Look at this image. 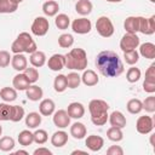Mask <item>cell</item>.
<instances>
[{
	"label": "cell",
	"mask_w": 155,
	"mask_h": 155,
	"mask_svg": "<svg viewBox=\"0 0 155 155\" xmlns=\"http://www.w3.org/2000/svg\"><path fill=\"white\" fill-rule=\"evenodd\" d=\"M96 65L99 73L107 78H115L122 74L124 64L120 59L119 54L114 51H102L97 54Z\"/></svg>",
	"instance_id": "cell-1"
},
{
	"label": "cell",
	"mask_w": 155,
	"mask_h": 155,
	"mask_svg": "<svg viewBox=\"0 0 155 155\" xmlns=\"http://www.w3.org/2000/svg\"><path fill=\"white\" fill-rule=\"evenodd\" d=\"M108 109L109 104L103 99H92L88 104V110L91 113V121L96 126H103L108 121Z\"/></svg>",
	"instance_id": "cell-2"
},
{
	"label": "cell",
	"mask_w": 155,
	"mask_h": 155,
	"mask_svg": "<svg viewBox=\"0 0 155 155\" xmlns=\"http://www.w3.org/2000/svg\"><path fill=\"white\" fill-rule=\"evenodd\" d=\"M65 57V67L73 70H85L87 67V54L84 48L76 47L69 51Z\"/></svg>",
	"instance_id": "cell-3"
},
{
	"label": "cell",
	"mask_w": 155,
	"mask_h": 155,
	"mask_svg": "<svg viewBox=\"0 0 155 155\" xmlns=\"http://www.w3.org/2000/svg\"><path fill=\"white\" fill-rule=\"evenodd\" d=\"M36 50L38 46L35 41L27 31L21 33L11 45V51L13 53H33Z\"/></svg>",
	"instance_id": "cell-4"
},
{
	"label": "cell",
	"mask_w": 155,
	"mask_h": 155,
	"mask_svg": "<svg viewBox=\"0 0 155 155\" xmlns=\"http://www.w3.org/2000/svg\"><path fill=\"white\" fill-rule=\"evenodd\" d=\"M96 29L98 34L103 38H110L114 34V25L109 17L102 16L96 22Z\"/></svg>",
	"instance_id": "cell-5"
},
{
	"label": "cell",
	"mask_w": 155,
	"mask_h": 155,
	"mask_svg": "<svg viewBox=\"0 0 155 155\" xmlns=\"http://www.w3.org/2000/svg\"><path fill=\"white\" fill-rule=\"evenodd\" d=\"M50 29V23L46 17H36L31 24V33L36 36H44Z\"/></svg>",
	"instance_id": "cell-6"
},
{
	"label": "cell",
	"mask_w": 155,
	"mask_h": 155,
	"mask_svg": "<svg viewBox=\"0 0 155 155\" xmlns=\"http://www.w3.org/2000/svg\"><path fill=\"white\" fill-rule=\"evenodd\" d=\"M138 46H139V38L136 34L126 33L120 40V48L124 52L131 51V50H136Z\"/></svg>",
	"instance_id": "cell-7"
},
{
	"label": "cell",
	"mask_w": 155,
	"mask_h": 155,
	"mask_svg": "<svg viewBox=\"0 0 155 155\" xmlns=\"http://www.w3.org/2000/svg\"><path fill=\"white\" fill-rule=\"evenodd\" d=\"M71 29L76 34H87L92 29V23L90 19H87L85 17L76 18L71 23Z\"/></svg>",
	"instance_id": "cell-8"
},
{
	"label": "cell",
	"mask_w": 155,
	"mask_h": 155,
	"mask_svg": "<svg viewBox=\"0 0 155 155\" xmlns=\"http://www.w3.org/2000/svg\"><path fill=\"white\" fill-rule=\"evenodd\" d=\"M136 128L137 131L140 133V134H148L153 131L154 128V122H153V119L148 115H143V116H139L137 122H136Z\"/></svg>",
	"instance_id": "cell-9"
},
{
	"label": "cell",
	"mask_w": 155,
	"mask_h": 155,
	"mask_svg": "<svg viewBox=\"0 0 155 155\" xmlns=\"http://www.w3.org/2000/svg\"><path fill=\"white\" fill-rule=\"evenodd\" d=\"M138 31H140L144 35H151L155 33V16H151L149 18H144V17H139V29Z\"/></svg>",
	"instance_id": "cell-10"
},
{
	"label": "cell",
	"mask_w": 155,
	"mask_h": 155,
	"mask_svg": "<svg viewBox=\"0 0 155 155\" xmlns=\"http://www.w3.org/2000/svg\"><path fill=\"white\" fill-rule=\"evenodd\" d=\"M53 124L58 128H65L70 125V116L68 115L67 110L59 109L53 114Z\"/></svg>",
	"instance_id": "cell-11"
},
{
	"label": "cell",
	"mask_w": 155,
	"mask_h": 155,
	"mask_svg": "<svg viewBox=\"0 0 155 155\" xmlns=\"http://www.w3.org/2000/svg\"><path fill=\"white\" fill-rule=\"evenodd\" d=\"M47 65H48V68H50L51 70H53V71L62 70V69L65 67V57H64V54H61V53H54V54H52V56L48 58Z\"/></svg>",
	"instance_id": "cell-12"
},
{
	"label": "cell",
	"mask_w": 155,
	"mask_h": 155,
	"mask_svg": "<svg viewBox=\"0 0 155 155\" xmlns=\"http://www.w3.org/2000/svg\"><path fill=\"white\" fill-rule=\"evenodd\" d=\"M86 147L91 150V151H99L103 145H104V139L101 136H96V134H91L86 138L85 140Z\"/></svg>",
	"instance_id": "cell-13"
},
{
	"label": "cell",
	"mask_w": 155,
	"mask_h": 155,
	"mask_svg": "<svg viewBox=\"0 0 155 155\" xmlns=\"http://www.w3.org/2000/svg\"><path fill=\"white\" fill-rule=\"evenodd\" d=\"M67 113L68 115L70 116V119H81L85 114V108L81 103L79 102H73L68 105V109H67Z\"/></svg>",
	"instance_id": "cell-14"
},
{
	"label": "cell",
	"mask_w": 155,
	"mask_h": 155,
	"mask_svg": "<svg viewBox=\"0 0 155 155\" xmlns=\"http://www.w3.org/2000/svg\"><path fill=\"white\" fill-rule=\"evenodd\" d=\"M11 65H12V68L15 70L23 71L28 65L27 57L23 53H15V56L11 58Z\"/></svg>",
	"instance_id": "cell-15"
},
{
	"label": "cell",
	"mask_w": 155,
	"mask_h": 155,
	"mask_svg": "<svg viewBox=\"0 0 155 155\" xmlns=\"http://www.w3.org/2000/svg\"><path fill=\"white\" fill-rule=\"evenodd\" d=\"M109 122L111 126H115V127H119V128H124L126 126V117L124 116V114L119 110H115L113 111L109 117H108Z\"/></svg>",
	"instance_id": "cell-16"
},
{
	"label": "cell",
	"mask_w": 155,
	"mask_h": 155,
	"mask_svg": "<svg viewBox=\"0 0 155 155\" xmlns=\"http://www.w3.org/2000/svg\"><path fill=\"white\" fill-rule=\"evenodd\" d=\"M54 108H56L54 102H53L52 99H50V98L42 99V101L40 102V104H39V111H40V114L44 115V116H50V115H52V114L54 113Z\"/></svg>",
	"instance_id": "cell-17"
},
{
	"label": "cell",
	"mask_w": 155,
	"mask_h": 155,
	"mask_svg": "<svg viewBox=\"0 0 155 155\" xmlns=\"http://www.w3.org/2000/svg\"><path fill=\"white\" fill-rule=\"evenodd\" d=\"M12 85L18 91H25L30 86V82H29V80L25 78V75L23 73L22 74L19 73V74L15 75L13 80H12Z\"/></svg>",
	"instance_id": "cell-18"
},
{
	"label": "cell",
	"mask_w": 155,
	"mask_h": 155,
	"mask_svg": "<svg viewBox=\"0 0 155 155\" xmlns=\"http://www.w3.org/2000/svg\"><path fill=\"white\" fill-rule=\"evenodd\" d=\"M68 142V133L64 131H57L51 137V144L56 148H62Z\"/></svg>",
	"instance_id": "cell-19"
},
{
	"label": "cell",
	"mask_w": 155,
	"mask_h": 155,
	"mask_svg": "<svg viewBox=\"0 0 155 155\" xmlns=\"http://www.w3.org/2000/svg\"><path fill=\"white\" fill-rule=\"evenodd\" d=\"M124 28L127 33H132L136 34L139 29V17L136 16H130L125 19L124 22Z\"/></svg>",
	"instance_id": "cell-20"
},
{
	"label": "cell",
	"mask_w": 155,
	"mask_h": 155,
	"mask_svg": "<svg viewBox=\"0 0 155 155\" xmlns=\"http://www.w3.org/2000/svg\"><path fill=\"white\" fill-rule=\"evenodd\" d=\"M25 94H27V98L29 101H33V102H38L39 99L42 98V94H44V91L41 87L36 86V85H30L27 90H25Z\"/></svg>",
	"instance_id": "cell-21"
},
{
	"label": "cell",
	"mask_w": 155,
	"mask_h": 155,
	"mask_svg": "<svg viewBox=\"0 0 155 155\" xmlns=\"http://www.w3.org/2000/svg\"><path fill=\"white\" fill-rule=\"evenodd\" d=\"M29 61H30V64L35 68H40L42 67L45 63H46V54L42 52V51H34L33 53H30V57H29Z\"/></svg>",
	"instance_id": "cell-22"
},
{
	"label": "cell",
	"mask_w": 155,
	"mask_h": 155,
	"mask_svg": "<svg viewBox=\"0 0 155 155\" xmlns=\"http://www.w3.org/2000/svg\"><path fill=\"white\" fill-rule=\"evenodd\" d=\"M81 81H82L84 85H86V86H94V85L98 84L99 78H98V75L96 74V71H93V70H91V69H87V70L84 71V74H82V76H81Z\"/></svg>",
	"instance_id": "cell-23"
},
{
	"label": "cell",
	"mask_w": 155,
	"mask_h": 155,
	"mask_svg": "<svg viewBox=\"0 0 155 155\" xmlns=\"http://www.w3.org/2000/svg\"><path fill=\"white\" fill-rule=\"evenodd\" d=\"M87 133L86 126L82 122H74L70 126V134L75 138V139H82Z\"/></svg>",
	"instance_id": "cell-24"
},
{
	"label": "cell",
	"mask_w": 155,
	"mask_h": 155,
	"mask_svg": "<svg viewBox=\"0 0 155 155\" xmlns=\"http://www.w3.org/2000/svg\"><path fill=\"white\" fill-rule=\"evenodd\" d=\"M58 10H59V5L57 1L54 0H47L46 2H44L42 5V12L48 16V17H53L58 13Z\"/></svg>",
	"instance_id": "cell-25"
},
{
	"label": "cell",
	"mask_w": 155,
	"mask_h": 155,
	"mask_svg": "<svg viewBox=\"0 0 155 155\" xmlns=\"http://www.w3.org/2000/svg\"><path fill=\"white\" fill-rule=\"evenodd\" d=\"M139 53L144 58L154 59L155 58V45L153 42H144L139 47Z\"/></svg>",
	"instance_id": "cell-26"
},
{
	"label": "cell",
	"mask_w": 155,
	"mask_h": 155,
	"mask_svg": "<svg viewBox=\"0 0 155 155\" xmlns=\"http://www.w3.org/2000/svg\"><path fill=\"white\" fill-rule=\"evenodd\" d=\"M75 11L81 16H87L92 11V2L90 0H79L75 5Z\"/></svg>",
	"instance_id": "cell-27"
},
{
	"label": "cell",
	"mask_w": 155,
	"mask_h": 155,
	"mask_svg": "<svg viewBox=\"0 0 155 155\" xmlns=\"http://www.w3.org/2000/svg\"><path fill=\"white\" fill-rule=\"evenodd\" d=\"M41 124V115L39 113L31 111L25 116V126L28 128H36Z\"/></svg>",
	"instance_id": "cell-28"
},
{
	"label": "cell",
	"mask_w": 155,
	"mask_h": 155,
	"mask_svg": "<svg viewBox=\"0 0 155 155\" xmlns=\"http://www.w3.org/2000/svg\"><path fill=\"white\" fill-rule=\"evenodd\" d=\"M0 97L5 102H13L17 98V90L15 87H4L0 90Z\"/></svg>",
	"instance_id": "cell-29"
},
{
	"label": "cell",
	"mask_w": 155,
	"mask_h": 155,
	"mask_svg": "<svg viewBox=\"0 0 155 155\" xmlns=\"http://www.w3.org/2000/svg\"><path fill=\"white\" fill-rule=\"evenodd\" d=\"M128 113L131 114H139L142 110H143V105H142V101L138 99V98H132L127 102V105H126Z\"/></svg>",
	"instance_id": "cell-30"
},
{
	"label": "cell",
	"mask_w": 155,
	"mask_h": 155,
	"mask_svg": "<svg viewBox=\"0 0 155 155\" xmlns=\"http://www.w3.org/2000/svg\"><path fill=\"white\" fill-rule=\"evenodd\" d=\"M18 142H19V144L23 145V147L30 145V144L34 142L33 133H31L29 130H23V131H21L19 134H18Z\"/></svg>",
	"instance_id": "cell-31"
},
{
	"label": "cell",
	"mask_w": 155,
	"mask_h": 155,
	"mask_svg": "<svg viewBox=\"0 0 155 155\" xmlns=\"http://www.w3.org/2000/svg\"><path fill=\"white\" fill-rule=\"evenodd\" d=\"M53 87H54V91L61 93V92H64L67 90V78L65 75L63 74H59L54 78V81H53Z\"/></svg>",
	"instance_id": "cell-32"
},
{
	"label": "cell",
	"mask_w": 155,
	"mask_h": 155,
	"mask_svg": "<svg viewBox=\"0 0 155 155\" xmlns=\"http://www.w3.org/2000/svg\"><path fill=\"white\" fill-rule=\"evenodd\" d=\"M18 8V4L11 0H0V13H13Z\"/></svg>",
	"instance_id": "cell-33"
},
{
	"label": "cell",
	"mask_w": 155,
	"mask_h": 155,
	"mask_svg": "<svg viewBox=\"0 0 155 155\" xmlns=\"http://www.w3.org/2000/svg\"><path fill=\"white\" fill-rule=\"evenodd\" d=\"M107 137H108L110 140H113V142H120V140H122V138H124V133H122L121 128L115 127V126H111V127L107 131Z\"/></svg>",
	"instance_id": "cell-34"
},
{
	"label": "cell",
	"mask_w": 155,
	"mask_h": 155,
	"mask_svg": "<svg viewBox=\"0 0 155 155\" xmlns=\"http://www.w3.org/2000/svg\"><path fill=\"white\" fill-rule=\"evenodd\" d=\"M65 78H67V86L69 88H76V87H79V85L81 82V76L78 73L71 71L68 75H65Z\"/></svg>",
	"instance_id": "cell-35"
},
{
	"label": "cell",
	"mask_w": 155,
	"mask_h": 155,
	"mask_svg": "<svg viewBox=\"0 0 155 155\" xmlns=\"http://www.w3.org/2000/svg\"><path fill=\"white\" fill-rule=\"evenodd\" d=\"M54 24H56V27H57L58 29L64 30V29H67V28L69 27L70 19H69V17H68L65 13H59V15L56 17V19H54Z\"/></svg>",
	"instance_id": "cell-36"
},
{
	"label": "cell",
	"mask_w": 155,
	"mask_h": 155,
	"mask_svg": "<svg viewBox=\"0 0 155 155\" xmlns=\"http://www.w3.org/2000/svg\"><path fill=\"white\" fill-rule=\"evenodd\" d=\"M24 117V109L21 105H12L11 108V120L13 122H18Z\"/></svg>",
	"instance_id": "cell-37"
},
{
	"label": "cell",
	"mask_w": 155,
	"mask_h": 155,
	"mask_svg": "<svg viewBox=\"0 0 155 155\" xmlns=\"http://www.w3.org/2000/svg\"><path fill=\"white\" fill-rule=\"evenodd\" d=\"M140 75H142L140 69H139V68H136V67H132V68H130V69L127 70V73H126V79H127L128 82L133 84V82H137V81L140 79Z\"/></svg>",
	"instance_id": "cell-38"
},
{
	"label": "cell",
	"mask_w": 155,
	"mask_h": 155,
	"mask_svg": "<svg viewBox=\"0 0 155 155\" xmlns=\"http://www.w3.org/2000/svg\"><path fill=\"white\" fill-rule=\"evenodd\" d=\"M13 148H15V139L12 137L0 138V150L1 151H11Z\"/></svg>",
	"instance_id": "cell-39"
},
{
	"label": "cell",
	"mask_w": 155,
	"mask_h": 155,
	"mask_svg": "<svg viewBox=\"0 0 155 155\" xmlns=\"http://www.w3.org/2000/svg\"><path fill=\"white\" fill-rule=\"evenodd\" d=\"M11 108L12 105L7 103H0V121L11 120Z\"/></svg>",
	"instance_id": "cell-40"
},
{
	"label": "cell",
	"mask_w": 155,
	"mask_h": 155,
	"mask_svg": "<svg viewBox=\"0 0 155 155\" xmlns=\"http://www.w3.org/2000/svg\"><path fill=\"white\" fill-rule=\"evenodd\" d=\"M124 58H125V62L130 65H133L138 62L139 59V53L136 51V50H131V51H126L124 52Z\"/></svg>",
	"instance_id": "cell-41"
},
{
	"label": "cell",
	"mask_w": 155,
	"mask_h": 155,
	"mask_svg": "<svg viewBox=\"0 0 155 155\" xmlns=\"http://www.w3.org/2000/svg\"><path fill=\"white\" fill-rule=\"evenodd\" d=\"M74 44V38L71 34H62L58 38V45L62 48H68Z\"/></svg>",
	"instance_id": "cell-42"
},
{
	"label": "cell",
	"mask_w": 155,
	"mask_h": 155,
	"mask_svg": "<svg viewBox=\"0 0 155 155\" xmlns=\"http://www.w3.org/2000/svg\"><path fill=\"white\" fill-rule=\"evenodd\" d=\"M33 137H34V142L36 144H45L48 139V134L45 130H36L34 133H33Z\"/></svg>",
	"instance_id": "cell-43"
},
{
	"label": "cell",
	"mask_w": 155,
	"mask_h": 155,
	"mask_svg": "<svg viewBox=\"0 0 155 155\" xmlns=\"http://www.w3.org/2000/svg\"><path fill=\"white\" fill-rule=\"evenodd\" d=\"M23 71H24L23 74L25 75V78L29 80L30 84H34V82H36L39 80V71H38V69L35 67L34 68H25Z\"/></svg>",
	"instance_id": "cell-44"
},
{
	"label": "cell",
	"mask_w": 155,
	"mask_h": 155,
	"mask_svg": "<svg viewBox=\"0 0 155 155\" xmlns=\"http://www.w3.org/2000/svg\"><path fill=\"white\" fill-rule=\"evenodd\" d=\"M143 109L148 113H154L155 111V97L154 96H149L147 97L143 102H142Z\"/></svg>",
	"instance_id": "cell-45"
},
{
	"label": "cell",
	"mask_w": 155,
	"mask_h": 155,
	"mask_svg": "<svg viewBox=\"0 0 155 155\" xmlns=\"http://www.w3.org/2000/svg\"><path fill=\"white\" fill-rule=\"evenodd\" d=\"M11 56L7 51H0V68H6L11 62Z\"/></svg>",
	"instance_id": "cell-46"
},
{
	"label": "cell",
	"mask_w": 155,
	"mask_h": 155,
	"mask_svg": "<svg viewBox=\"0 0 155 155\" xmlns=\"http://www.w3.org/2000/svg\"><path fill=\"white\" fill-rule=\"evenodd\" d=\"M145 80L150 82H155V64H151L145 71Z\"/></svg>",
	"instance_id": "cell-47"
},
{
	"label": "cell",
	"mask_w": 155,
	"mask_h": 155,
	"mask_svg": "<svg viewBox=\"0 0 155 155\" xmlns=\"http://www.w3.org/2000/svg\"><path fill=\"white\" fill-rule=\"evenodd\" d=\"M107 154L108 155H122L124 150H122V148L120 145H111V147L108 148Z\"/></svg>",
	"instance_id": "cell-48"
},
{
	"label": "cell",
	"mask_w": 155,
	"mask_h": 155,
	"mask_svg": "<svg viewBox=\"0 0 155 155\" xmlns=\"http://www.w3.org/2000/svg\"><path fill=\"white\" fill-rule=\"evenodd\" d=\"M143 90L148 93H154L155 92V82H150V81H147L144 80L143 82Z\"/></svg>",
	"instance_id": "cell-49"
},
{
	"label": "cell",
	"mask_w": 155,
	"mask_h": 155,
	"mask_svg": "<svg viewBox=\"0 0 155 155\" xmlns=\"http://www.w3.org/2000/svg\"><path fill=\"white\" fill-rule=\"evenodd\" d=\"M34 155H52V151L48 150L47 148H38L33 153Z\"/></svg>",
	"instance_id": "cell-50"
},
{
	"label": "cell",
	"mask_w": 155,
	"mask_h": 155,
	"mask_svg": "<svg viewBox=\"0 0 155 155\" xmlns=\"http://www.w3.org/2000/svg\"><path fill=\"white\" fill-rule=\"evenodd\" d=\"M15 154H16V155H19V154H23V155H28V151H25V150H17Z\"/></svg>",
	"instance_id": "cell-51"
},
{
	"label": "cell",
	"mask_w": 155,
	"mask_h": 155,
	"mask_svg": "<svg viewBox=\"0 0 155 155\" xmlns=\"http://www.w3.org/2000/svg\"><path fill=\"white\" fill-rule=\"evenodd\" d=\"M71 154L74 155V154H87L86 151H82V150H74V151H71Z\"/></svg>",
	"instance_id": "cell-52"
},
{
	"label": "cell",
	"mask_w": 155,
	"mask_h": 155,
	"mask_svg": "<svg viewBox=\"0 0 155 155\" xmlns=\"http://www.w3.org/2000/svg\"><path fill=\"white\" fill-rule=\"evenodd\" d=\"M11 1H13L15 4H21V2L23 1V0H11Z\"/></svg>",
	"instance_id": "cell-53"
},
{
	"label": "cell",
	"mask_w": 155,
	"mask_h": 155,
	"mask_svg": "<svg viewBox=\"0 0 155 155\" xmlns=\"http://www.w3.org/2000/svg\"><path fill=\"white\" fill-rule=\"evenodd\" d=\"M107 1H109V2H120L122 0H107Z\"/></svg>",
	"instance_id": "cell-54"
},
{
	"label": "cell",
	"mask_w": 155,
	"mask_h": 155,
	"mask_svg": "<svg viewBox=\"0 0 155 155\" xmlns=\"http://www.w3.org/2000/svg\"><path fill=\"white\" fill-rule=\"evenodd\" d=\"M1 133H2V127H1V125H0V136H1Z\"/></svg>",
	"instance_id": "cell-55"
},
{
	"label": "cell",
	"mask_w": 155,
	"mask_h": 155,
	"mask_svg": "<svg viewBox=\"0 0 155 155\" xmlns=\"http://www.w3.org/2000/svg\"><path fill=\"white\" fill-rule=\"evenodd\" d=\"M150 1H151V2H155V0H150Z\"/></svg>",
	"instance_id": "cell-56"
},
{
	"label": "cell",
	"mask_w": 155,
	"mask_h": 155,
	"mask_svg": "<svg viewBox=\"0 0 155 155\" xmlns=\"http://www.w3.org/2000/svg\"><path fill=\"white\" fill-rule=\"evenodd\" d=\"M46 1H47V0H46Z\"/></svg>",
	"instance_id": "cell-57"
}]
</instances>
